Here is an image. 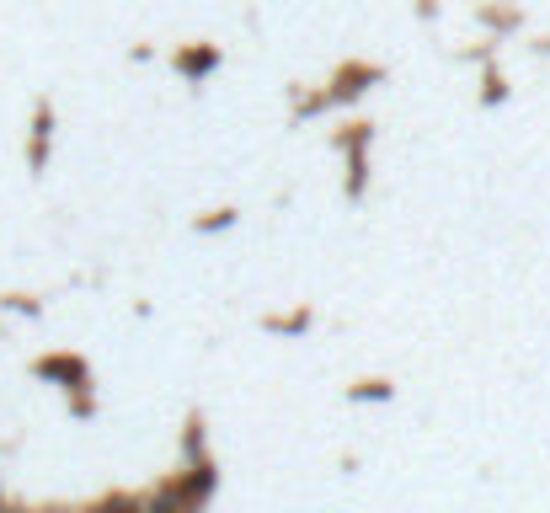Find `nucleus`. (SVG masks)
<instances>
[]
</instances>
